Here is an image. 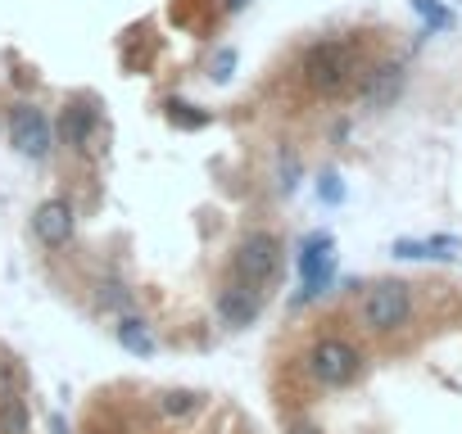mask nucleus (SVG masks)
Segmentation results:
<instances>
[{
    "instance_id": "obj_9",
    "label": "nucleus",
    "mask_w": 462,
    "mask_h": 434,
    "mask_svg": "<svg viewBox=\"0 0 462 434\" xmlns=\"http://www.w3.org/2000/svg\"><path fill=\"white\" fill-rule=\"evenodd\" d=\"M60 136L73 145V149H82V154H96L100 145V113L91 109V104H82V100H73V104H64V113H60Z\"/></svg>"
},
{
    "instance_id": "obj_11",
    "label": "nucleus",
    "mask_w": 462,
    "mask_h": 434,
    "mask_svg": "<svg viewBox=\"0 0 462 434\" xmlns=\"http://www.w3.org/2000/svg\"><path fill=\"white\" fill-rule=\"evenodd\" d=\"M114 339H118L123 353H132V357H154V353H159V339L150 335L145 317H132V312L114 326Z\"/></svg>"
},
{
    "instance_id": "obj_17",
    "label": "nucleus",
    "mask_w": 462,
    "mask_h": 434,
    "mask_svg": "<svg viewBox=\"0 0 462 434\" xmlns=\"http://www.w3.org/2000/svg\"><path fill=\"white\" fill-rule=\"evenodd\" d=\"M168 122H172V127H181V131H199V127H208L213 118H208V113H199V109H195V104H186V100H172V104H168Z\"/></svg>"
},
{
    "instance_id": "obj_3",
    "label": "nucleus",
    "mask_w": 462,
    "mask_h": 434,
    "mask_svg": "<svg viewBox=\"0 0 462 434\" xmlns=\"http://www.w3.org/2000/svg\"><path fill=\"white\" fill-rule=\"evenodd\" d=\"M408 312H412V294H408L403 281H376V285L363 294V303H358L363 326L376 330V335L399 330V326L408 321Z\"/></svg>"
},
{
    "instance_id": "obj_20",
    "label": "nucleus",
    "mask_w": 462,
    "mask_h": 434,
    "mask_svg": "<svg viewBox=\"0 0 462 434\" xmlns=\"http://www.w3.org/2000/svg\"><path fill=\"white\" fill-rule=\"evenodd\" d=\"M23 389V371L14 357H0V398H14Z\"/></svg>"
},
{
    "instance_id": "obj_14",
    "label": "nucleus",
    "mask_w": 462,
    "mask_h": 434,
    "mask_svg": "<svg viewBox=\"0 0 462 434\" xmlns=\"http://www.w3.org/2000/svg\"><path fill=\"white\" fill-rule=\"evenodd\" d=\"M96 303H100L105 312H118V317H127V312L136 308V294H132L123 281H100V285H96Z\"/></svg>"
},
{
    "instance_id": "obj_5",
    "label": "nucleus",
    "mask_w": 462,
    "mask_h": 434,
    "mask_svg": "<svg viewBox=\"0 0 462 434\" xmlns=\"http://www.w3.org/2000/svg\"><path fill=\"white\" fill-rule=\"evenodd\" d=\"M309 371H313V380H318V384L340 389V384H349V380L363 371V353H358L349 339L327 335V339H318V344L309 348Z\"/></svg>"
},
{
    "instance_id": "obj_24",
    "label": "nucleus",
    "mask_w": 462,
    "mask_h": 434,
    "mask_svg": "<svg viewBox=\"0 0 462 434\" xmlns=\"http://www.w3.org/2000/svg\"><path fill=\"white\" fill-rule=\"evenodd\" d=\"M245 5H250V0H226V10H231V14H236V10H245Z\"/></svg>"
},
{
    "instance_id": "obj_12",
    "label": "nucleus",
    "mask_w": 462,
    "mask_h": 434,
    "mask_svg": "<svg viewBox=\"0 0 462 434\" xmlns=\"http://www.w3.org/2000/svg\"><path fill=\"white\" fill-rule=\"evenodd\" d=\"M457 240H394V258H453Z\"/></svg>"
},
{
    "instance_id": "obj_6",
    "label": "nucleus",
    "mask_w": 462,
    "mask_h": 434,
    "mask_svg": "<svg viewBox=\"0 0 462 434\" xmlns=\"http://www.w3.org/2000/svg\"><path fill=\"white\" fill-rule=\"evenodd\" d=\"M213 312L222 317V326L241 330V326L259 321V312H263V290L250 285V281H241V276H231V281L217 285V294H213Z\"/></svg>"
},
{
    "instance_id": "obj_4",
    "label": "nucleus",
    "mask_w": 462,
    "mask_h": 434,
    "mask_svg": "<svg viewBox=\"0 0 462 434\" xmlns=\"http://www.w3.org/2000/svg\"><path fill=\"white\" fill-rule=\"evenodd\" d=\"M331 249H336L331 231L304 236V245H300V281H304V290L295 294V303H309V299L331 290V281H336V254Z\"/></svg>"
},
{
    "instance_id": "obj_7",
    "label": "nucleus",
    "mask_w": 462,
    "mask_h": 434,
    "mask_svg": "<svg viewBox=\"0 0 462 434\" xmlns=\"http://www.w3.org/2000/svg\"><path fill=\"white\" fill-rule=\"evenodd\" d=\"M10 140H14L19 154H28V158L42 163V158L51 154V145H55V127H51V118H46L42 109L14 104V109H10Z\"/></svg>"
},
{
    "instance_id": "obj_22",
    "label": "nucleus",
    "mask_w": 462,
    "mask_h": 434,
    "mask_svg": "<svg viewBox=\"0 0 462 434\" xmlns=\"http://www.w3.org/2000/svg\"><path fill=\"white\" fill-rule=\"evenodd\" d=\"M286 434H318V425H313V420H291Z\"/></svg>"
},
{
    "instance_id": "obj_23",
    "label": "nucleus",
    "mask_w": 462,
    "mask_h": 434,
    "mask_svg": "<svg viewBox=\"0 0 462 434\" xmlns=\"http://www.w3.org/2000/svg\"><path fill=\"white\" fill-rule=\"evenodd\" d=\"M51 434H73V429H69V416H64V411H55V416H51Z\"/></svg>"
},
{
    "instance_id": "obj_1",
    "label": "nucleus",
    "mask_w": 462,
    "mask_h": 434,
    "mask_svg": "<svg viewBox=\"0 0 462 434\" xmlns=\"http://www.w3.org/2000/svg\"><path fill=\"white\" fill-rule=\"evenodd\" d=\"M354 68H358L354 41H318V46H309V55H304V64H300L304 82H309L318 95H340V91L349 86Z\"/></svg>"
},
{
    "instance_id": "obj_2",
    "label": "nucleus",
    "mask_w": 462,
    "mask_h": 434,
    "mask_svg": "<svg viewBox=\"0 0 462 434\" xmlns=\"http://www.w3.org/2000/svg\"><path fill=\"white\" fill-rule=\"evenodd\" d=\"M277 272H282V240L273 231H250L236 245V254H231V276H241V281H250L259 290L273 285Z\"/></svg>"
},
{
    "instance_id": "obj_10",
    "label": "nucleus",
    "mask_w": 462,
    "mask_h": 434,
    "mask_svg": "<svg viewBox=\"0 0 462 434\" xmlns=\"http://www.w3.org/2000/svg\"><path fill=\"white\" fill-rule=\"evenodd\" d=\"M399 91H403V64H376V68L363 77V104H367V109L394 104Z\"/></svg>"
},
{
    "instance_id": "obj_21",
    "label": "nucleus",
    "mask_w": 462,
    "mask_h": 434,
    "mask_svg": "<svg viewBox=\"0 0 462 434\" xmlns=\"http://www.w3.org/2000/svg\"><path fill=\"white\" fill-rule=\"evenodd\" d=\"M295 176H300V158L291 154V158H282V190H295L300 185Z\"/></svg>"
},
{
    "instance_id": "obj_16",
    "label": "nucleus",
    "mask_w": 462,
    "mask_h": 434,
    "mask_svg": "<svg viewBox=\"0 0 462 434\" xmlns=\"http://www.w3.org/2000/svg\"><path fill=\"white\" fill-rule=\"evenodd\" d=\"M412 10L421 14V23H426L430 32H448V28H453V10L444 5V0H412Z\"/></svg>"
},
{
    "instance_id": "obj_8",
    "label": "nucleus",
    "mask_w": 462,
    "mask_h": 434,
    "mask_svg": "<svg viewBox=\"0 0 462 434\" xmlns=\"http://www.w3.org/2000/svg\"><path fill=\"white\" fill-rule=\"evenodd\" d=\"M73 227H78V212H73L69 199H46V203H37V212H32V236H37L46 249H64V245L73 240Z\"/></svg>"
},
{
    "instance_id": "obj_19",
    "label": "nucleus",
    "mask_w": 462,
    "mask_h": 434,
    "mask_svg": "<svg viewBox=\"0 0 462 434\" xmlns=\"http://www.w3.org/2000/svg\"><path fill=\"white\" fill-rule=\"evenodd\" d=\"M318 199H322V203H331V208H336V203H345V181H340V172H336V167H327V172L318 176Z\"/></svg>"
},
{
    "instance_id": "obj_13",
    "label": "nucleus",
    "mask_w": 462,
    "mask_h": 434,
    "mask_svg": "<svg viewBox=\"0 0 462 434\" xmlns=\"http://www.w3.org/2000/svg\"><path fill=\"white\" fill-rule=\"evenodd\" d=\"M0 434H32V411L19 393L0 398Z\"/></svg>"
},
{
    "instance_id": "obj_18",
    "label": "nucleus",
    "mask_w": 462,
    "mask_h": 434,
    "mask_svg": "<svg viewBox=\"0 0 462 434\" xmlns=\"http://www.w3.org/2000/svg\"><path fill=\"white\" fill-rule=\"evenodd\" d=\"M236 59H241L236 50H231V46H222V50L213 55V64H208V77H213L217 86H226L231 77H236Z\"/></svg>"
},
{
    "instance_id": "obj_15",
    "label": "nucleus",
    "mask_w": 462,
    "mask_h": 434,
    "mask_svg": "<svg viewBox=\"0 0 462 434\" xmlns=\"http://www.w3.org/2000/svg\"><path fill=\"white\" fill-rule=\"evenodd\" d=\"M195 407H199V393H190V389H168V393H159V411H163L168 420H186Z\"/></svg>"
}]
</instances>
